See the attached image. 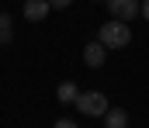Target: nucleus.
<instances>
[{
    "instance_id": "9d476101",
    "label": "nucleus",
    "mask_w": 149,
    "mask_h": 128,
    "mask_svg": "<svg viewBox=\"0 0 149 128\" xmlns=\"http://www.w3.org/2000/svg\"><path fill=\"white\" fill-rule=\"evenodd\" d=\"M49 3H52V7H56V10H63V7H70V3H73V0H49Z\"/></svg>"
},
{
    "instance_id": "f257e3e1",
    "label": "nucleus",
    "mask_w": 149,
    "mask_h": 128,
    "mask_svg": "<svg viewBox=\"0 0 149 128\" xmlns=\"http://www.w3.org/2000/svg\"><path fill=\"white\" fill-rule=\"evenodd\" d=\"M97 42L104 45V48H125V45L132 42V28H128V21L111 17V21L97 31Z\"/></svg>"
},
{
    "instance_id": "9b49d317",
    "label": "nucleus",
    "mask_w": 149,
    "mask_h": 128,
    "mask_svg": "<svg viewBox=\"0 0 149 128\" xmlns=\"http://www.w3.org/2000/svg\"><path fill=\"white\" fill-rule=\"evenodd\" d=\"M142 17L149 21V0H142Z\"/></svg>"
},
{
    "instance_id": "6e6552de",
    "label": "nucleus",
    "mask_w": 149,
    "mask_h": 128,
    "mask_svg": "<svg viewBox=\"0 0 149 128\" xmlns=\"http://www.w3.org/2000/svg\"><path fill=\"white\" fill-rule=\"evenodd\" d=\"M0 42H10V17L0 14Z\"/></svg>"
},
{
    "instance_id": "20e7f679",
    "label": "nucleus",
    "mask_w": 149,
    "mask_h": 128,
    "mask_svg": "<svg viewBox=\"0 0 149 128\" xmlns=\"http://www.w3.org/2000/svg\"><path fill=\"white\" fill-rule=\"evenodd\" d=\"M49 10H52L49 0H24V17H28V21H45Z\"/></svg>"
},
{
    "instance_id": "f03ea898",
    "label": "nucleus",
    "mask_w": 149,
    "mask_h": 128,
    "mask_svg": "<svg viewBox=\"0 0 149 128\" xmlns=\"http://www.w3.org/2000/svg\"><path fill=\"white\" fill-rule=\"evenodd\" d=\"M76 111H83L90 118H101V114H108V97L101 90H87V93L76 97Z\"/></svg>"
},
{
    "instance_id": "7ed1b4c3",
    "label": "nucleus",
    "mask_w": 149,
    "mask_h": 128,
    "mask_svg": "<svg viewBox=\"0 0 149 128\" xmlns=\"http://www.w3.org/2000/svg\"><path fill=\"white\" fill-rule=\"evenodd\" d=\"M104 3H108L111 17H118V21H132L142 10V0H104Z\"/></svg>"
},
{
    "instance_id": "423d86ee",
    "label": "nucleus",
    "mask_w": 149,
    "mask_h": 128,
    "mask_svg": "<svg viewBox=\"0 0 149 128\" xmlns=\"http://www.w3.org/2000/svg\"><path fill=\"white\" fill-rule=\"evenodd\" d=\"M104 125H108V128H128V114H125L121 107H108V114H104Z\"/></svg>"
},
{
    "instance_id": "39448f33",
    "label": "nucleus",
    "mask_w": 149,
    "mask_h": 128,
    "mask_svg": "<svg viewBox=\"0 0 149 128\" xmlns=\"http://www.w3.org/2000/svg\"><path fill=\"white\" fill-rule=\"evenodd\" d=\"M104 55H108V48L101 42H90L87 48H83V62L90 66V69H97V66H104Z\"/></svg>"
},
{
    "instance_id": "0eeeda50",
    "label": "nucleus",
    "mask_w": 149,
    "mask_h": 128,
    "mask_svg": "<svg viewBox=\"0 0 149 128\" xmlns=\"http://www.w3.org/2000/svg\"><path fill=\"white\" fill-rule=\"evenodd\" d=\"M56 97H59V104H76L80 90H76V83H70V80H66V83H59V93H56Z\"/></svg>"
},
{
    "instance_id": "1a4fd4ad",
    "label": "nucleus",
    "mask_w": 149,
    "mask_h": 128,
    "mask_svg": "<svg viewBox=\"0 0 149 128\" xmlns=\"http://www.w3.org/2000/svg\"><path fill=\"white\" fill-rule=\"evenodd\" d=\"M52 128H80V125H76L73 118H59V121H56V125H52Z\"/></svg>"
}]
</instances>
